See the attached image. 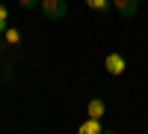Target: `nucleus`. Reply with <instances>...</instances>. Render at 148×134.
Listing matches in <instances>:
<instances>
[{"mask_svg": "<svg viewBox=\"0 0 148 134\" xmlns=\"http://www.w3.org/2000/svg\"><path fill=\"white\" fill-rule=\"evenodd\" d=\"M39 12H42L47 21H62L68 15V3H65V0H42Z\"/></svg>", "mask_w": 148, "mask_h": 134, "instance_id": "nucleus-1", "label": "nucleus"}, {"mask_svg": "<svg viewBox=\"0 0 148 134\" xmlns=\"http://www.w3.org/2000/svg\"><path fill=\"white\" fill-rule=\"evenodd\" d=\"M104 69H107V75L119 78V75H125V69H127V60L121 57L119 51H113V54H107V60H104Z\"/></svg>", "mask_w": 148, "mask_h": 134, "instance_id": "nucleus-2", "label": "nucleus"}, {"mask_svg": "<svg viewBox=\"0 0 148 134\" xmlns=\"http://www.w3.org/2000/svg\"><path fill=\"white\" fill-rule=\"evenodd\" d=\"M113 9L121 18H133L139 12V0H113Z\"/></svg>", "mask_w": 148, "mask_h": 134, "instance_id": "nucleus-3", "label": "nucleus"}, {"mask_svg": "<svg viewBox=\"0 0 148 134\" xmlns=\"http://www.w3.org/2000/svg\"><path fill=\"white\" fill-rule=\"evenodd\" d=\"M86 116L104 119V116H107V101H104V99H92L89 104H86Z\"/></svg>", "mask_w": 148, "mask_h": 134, "instance_id": "nucleus-4", "label": "nucleus"}, {"mask_svg": "<svg viewBox=\"0 0 148 134\" xmlns=\"http://www.w3.org/2000/svg\"><path fill=\"white\" fill-rule=\"evenodd\" d=\"M98 131H104L101 128V119H86V122H80V134H98Z\"/></svg>", "mask_w": 148, "mask_h": 134, "instance_id": "nucleus-5", "label": "nucleus"}, {"mask_svg": "<svg viewBox=\"0 0 148 134\" xmlns=\"http://www.w3.org/2000/svg\"><path fill=\"white\" fill-rule=\"evenodd\" d=\"M86 6H89L92 12H107L110 6H113V0H83Z\"/></svg>", "mask_w": 148, "mask_h": 134, "instance_id": "nucleus-6", "label": "nucleus"}, {"mask_svg": "<svg viewBox=\"0 0 148 134\" xmlns=\"http://www.w3.org/2000/svg\"><path fill=\"white\" fill-rule=\"evenodd\" d=\"M3 39H6L9 45H18V42H21V30H18V27H6V30H3Z\"/></svg>", "mask_w": 148, "mask_h": 134, "instance_id": "nucleus-7", "label": "nucleus"}, {"mask_svg": "<svg viewBox=\"0 0 148 134\" xmlns=\"http://www.w3.org/2000/svg\"><path fill=\"white\" fill-rule=\"evenodd\" d=\"M18 3H21V9H27V12H36V9L42 6V0H18Z\"/></svg>", "mask_w": 148, "mask_h": 134, "instance_id": "nucleus-8", "label": "nucleus"}, {"mask_svg": "<svg viewBox=\"0 0 148 134\" xmlns=\"http://www.w3.org/2000/svg\"><path fill=\"white\" fill-rule=\"evenodd\" d=\"M6 27H9V9L0 3V30H6Z\"/></svg>", "mask_w": 148, "mask_h": 134, "instance_id": "nucleus-9", "label": "nucleus"}, {"mask_svg": "<svg viewBox=\"0 0 148 134\" xmlns=\"http://www.w3.org/2000/svg\"><path fill=\"white\" fill-rule=\"evenodd\" d=\"M0 33H3V30H0Z\"/></svg>", "mask_w": 148, "mask_h": 134, "instance_id": "nucleus-10", "label": "nucleus"}]
</instances>
